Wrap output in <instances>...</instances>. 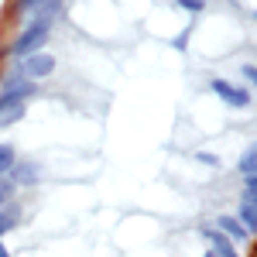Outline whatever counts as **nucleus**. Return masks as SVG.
<instances>
[{"label":"nucleus","instance_id":"obj_8","mask_svg":"<svg viewBox=\"0 0 257 257\" xmlns=\"http://www.w3.org/2000/svg\"><path fill=\"white\" fill-rule=\"evenodd\" d=\"M237 219H240V226L247 230V237H257V206L250 202V199H243V202H240Z\"/></svg>","mask_w":257,"mask_h":257},{"label":"nucleus","instance_id":"obj_2","mask_svg":"<svg viewBox=\"0 0 257 257\" xmlns=\"http://www.w3.org/2000/svg\"><path fill=\"white\" fill-rule=\"evenodd\" d=\"M52 72H55V55H48V52H35V55L21 59V79H48Z\"/></svg>","mask_w":257,"mask_h":257},{"label":"nucleus","instance_id":"obj_11","mask_svg":"<svg viewBox=\"0 0 257 257\" xmlns=\"http://www.w3.org/2000/svg\"><path fill=\"white\" fill-rule=\"evenodd\" d=\"M11 172H14V178H21V182H35V178H38V168H35V165H21V161H14ZM14 178H11V182H14Z\"/></svg>","mask_w":257,"mask_h":257},{"label":"nucleus","instance_id":"obj_4","mask_svg":"<svg viewBox=\"0 0 257 257\" xmlns=\"http://www.w3.org/2000/svg\"><path fill=\"white\" fill-rule=\"evenodd\" d=\"M38 93V86L31 79H21V76H7L4 89H0V99L4 103H28V99Z\"/></svg>","mask_w":257,"mask_h":257},{"label":"nucleus","instance_id":"obj_19","mask_svg":"<svg viewBox=\"0 0 257 257\" xmlns=\"http://www.w3.org/2000/svg\"><path fill=\"white\" fill-rule=\"evenodd\" d=\"M0 257H11V250H7V247H4V243H0Z\"/></svg>","mask_w":257,"mask_h":257},{"label":"nucleus","instance_id":"obj_12","mask_svg":"<svg viewBox=\"0 0 257 257\" xmlns=\"http://www.w3.org/2000/svg\"><path fill=\"white\" fill-rule=\"evenodd\" d=\"M14 161H18L14 148H11V144H0V175H7V172L14 168Z\"/></svg>","mask_w":257,"mask_h":257},{"label":"nucleus","instance_id":"obj_20","mask_svg":"<svg viewBox=\"0 0 257 257\" xmlns=\"http://www.w3.org/2000/svg\"><path fill=\"white\" fill-rule=\"evenodd\" d=\"M202 257H216V254H213V250H206V254H202Z\"/></svg>","mask_w":257,"mask_h":257},{"label":"nucleus","instance_id":"obj_5","mask_svg":"<svg viewBox=\"0 0 257 257\" xmlns=\"http://www.w3.org/2000/svg\"><path fill=\"white\" fill-rule=\"evenodd\" d=\"M199 233H202V240H206V243H213V254H216V257H240L237 247H233V240L223 237L216 226H202Z\"/></svg>","mask_w":257,"mask_h":257},{"label":"nucleus","instance_id":"obj_13","mask_svg":"<svg viewBox=\"0 0 257 257\" xmlns=\"http://www.w3.org/2000/svg\"><path fill=\"white\" fill-rule=\"evenodd\" d=\"M14 192H18V185H14L11 178H0V209H4V206L14 199Z\"/></svg>","mask_w":257,"mask_h":257},{"label":"nucleus","instance_id":"obj_3","mask_svg":"<svg viewBox=\"0 0 257 257\" xmlns=\"http://www.w3.org/2000/svg\"><path fill=\"white\" fill-rule=\"evenodd\" d=\"M209 89H213L226 106H233V110H247V106H250V93H247L243 86H233V82H226V79H209Z\"/></svg>","mask_w":257,"mask_h":257},{"label":"nucleus","instance_id":"obj_21","mask_svg":"<svg viewBox=\"0 0 257 257\" xmlns=\"http://www.w3.org/2000/svg\"><path fill=\"white\" fill-rule=\"evenodd\" d=\"M254 151H257V144H254Z\"/></svg>","mask_w":257,"mask_h":257},{"label":"nucleus","instance_id":"obj_6","mask_svg":"<svg viewBox=\"0 0 257 257\" xmlns=\"http://www.w3.org/2000/svg\"><path fill=\"white\" fill-rule=\"evenodd\" d=\"M213 226H216L223 237H230L233 243H243V240H247V230L240 226L237 216H216V223H213Z\"/></svg>","mask_w":257,"mask_h":257},{"label":"nucleus","instance_id":"obj_9","mask_svg":"<svg viewBox=\"0 0 257 257\" xmlns=\"http://www.w3.org/2000/svg\"><path fill=\"white\" fill-rule=\"evenodd\" d=\"M21 223V209L18 206H7V209H0V237H7L14 226Z\"/></svg>","mask_w":257,"mask_h":257},{"label":"nucleus","instance_id":"obj_17","mask_svg":"<svg viewBox=\"0 0 257 257\" xmlns=\"http://www.w3.org/2000/svg\"><path fill=\"white\" fill-rule=\"evenodd\" d=\"M196 161H199V165H209V168H216V165H219V158H216V155H209V151H196Z\"/></svg>","mask_w":257,"mask_h":257},{"label":"nucleus","instance_id":"obj_14","mask_svg":"<svg viewBox=\"0 0 257 257\" xmlns=\"http://www.w3.org/2000/svg\"><path fill=\"white\" fill-rule=\"evenodd\" d=\"M240 172H243V175H257V151H254V148L240 158Z\"/></svg>","mask_w":257,"mask_h":257},{"label":"nucleus","instance_id":"obj_7","mask_svg":"<svg viewBox=\"0 0 257 257\" xmlns=\"http://www.w3.org/2000/svg\"><path fill=\"white\" fill-rule=\"evenodd\" d=\"M24 113H28V106H24V103H4V99H0V131H7V127L21 123Z\"/></svg>","mask_w":257,"mask_h":257},{"label":"nucleus","instance_id":"obj_22","mask_svg":"<svg viewBox=\"0 0 257 257\" xmlns=\"http://www.w3.org/2000/svg\"><path fill=\"white\" fill-rule=\"evenodd\" d=\"M254 18H257V14H254Z\"/></svg>","mask_w":257,"mask_h":257},{"label":"nucleus","instance_id":"obj_10","mask_svg":"<svg viewBox=\"0 0 257 257\" xmlns=\"http://www.w3.org/2000/svg\"><path fill=\"white\" fill-rule=\"evenodd\" d=\"M45 7H55V0H14V11L18 14H31V11H45Z\"/></svg>","mask_w":257,"mask_h":257},{"label":"nucleus","instance_id":"obj_1","mask_svg":"<svg viewBox=\"0 0 257 257\" xmlns=\"http://www.w3.org/2000/svg\"><path fill=\"white\" fill-rule=\"evenodd\" d=\"M48 38H52V18H35L31 24H24V31H21L18 38L11 41V52H7V55H14V59H28V55L41 52Z\"/></svg>","mask_w":257,"mask_h":257},{"label":"nucleus","instance_id":"obj_16","mask_svg":"<svg viewBox=\"0 0 257 257\" xmlns=\"http://www.w3.org/2000/svg\"><path fill=\"white\" fill-rule=\"evenodd\" d=\"M243 185H247V199L257 206V175H243Z\"/></svg>","mask_w":257,"mask_h":257},{"label":"nucleus","instance_id":"obj_15","mask_svg":"<svg viewBox=\"0 0 257 257\" xmlns=\"http://www.w3.org/2000/svg\"><path fill=\"white\" fill-rule=\"evenodd\" d=\"M178 7L189 11V14H202L206 11V0H178Z\"/></svg>","mask_w":257,"mask_h":257},{"label":"nucleus","instance_id":"obj_18","mask_svg":"<svg viewBox=\"0 0 257 257\" xmlns=\"http://www.w3.org/2000/svg\"><path fill=\"white\" fill-rule=\"evenodd\" d=\"M240 76H243L247 82H254V86H257V65H243V69H240Z\"/></svg>","mask_w":257,"mask_h":257}]
</instances>
